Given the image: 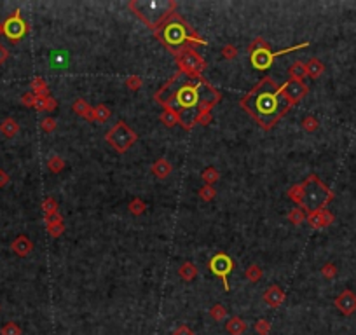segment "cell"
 <instances>
[{"label":"cell","instance_id":"cell-22","mask_svg":"<svg viewBox=\"0 0 356 335\" xmlns=\"http://www.w3.org/2000/svg\"><path fill=\"white\" fill-rule=\"evenodd\" d=\"M178 274H180V278L184 279V281H192V279L197 278L199 271H197V267L194 266L192 262H184L180 269H178Z\"/></svg>","mask_w":356,"mask_h":335},{"label":"cell","instance_id":"cell-8","mask_svg":"<svg viewBox=\"0 0 356 335\" xmlns=\"http://www.w3.org/2000/svg\"><path fill=\"white\" fill-rule=\"evenodd\" d=\"M209 269L215 276H219L224 283V290H229V283H227V276L234 269V262L229 255L225 253H219L215 255L211 260H209Z\"/></svg>","mask_w":356,"mask_h":335},{"label":"cell","instance_id":"cell-51","mask_svg":"<svg viewBox=\"0 0 356 335\" xmlns=\"http://www.w3.org/2000/svg\"><path fill=\"white\" fill-rule=\"evenodd\" d=\"M58 107V101L54 100V98H47V107H46V112H53L54 108Z\"/></svg>","mask_w":356,"mask_h":335},{"label":"cell","instance_id":"cell-27","mask_svg":"<svg viewBox=\"0 0 356 335\" xmlns=\"http://www.w3.org/2000/svg\"><path fill=\"white\" fill-rule=\"evenodd\" d=\"M306 218H307V215H306V210H304V208H295V210H292L290 215H288V220H290V224H294V226L304 224V220Z\"/></svg>","mask_w":356,"mask_h":335},{"label":"cell","instance_id":"cell-49","mask_svg":"<svg viewBox=\"0 0 356 335\" xmlns=\"http://www.w3.org/2000/svg\"><path fill=\"white\" fill-rule=\"evenodd\" d=\"M9 182H11V178H9V175H7V171L0 169V187H6Z\"/></svg>","mask_w":356,"mask_h":335},{"label":"cell","instance_id":"cell-45","mask_svg":"<svg viewBox=\"0 0 356 335\" xmlns=\"http://www.w3.org/2000/svg\"><path fill=\"white\" fill-rule=\"evenodd\" d=\"M209 121H211V114L209 112H199L196 117V122H199V124H209Z\"/></svg>","mask_w":356,"mask_h":335},{"label":"cell","instance_id":"cell-20","mask_svg":"<svg viewBox=\"0 0 356 335\" xmlns=\"http://www.w3.org/2000/svg\"><path fill=\"white\" fill-rule=\"evenodd\" d=\"M0 133L7 138H13L19 133V124L13 119V117H7V119H4L2 124H0Z\"/></svg>","mask_w":356,"mask_h":335},{"label":"cell","instance_id":"cell-28","mask_svg":"<svg viewBox=\"0 0 356 335\" xmlns=\"http://www.w3.org/2000/svg\"><path fill=\"white\" fill-rule=\"evenodd\" d=\"M244 276H246L248 281L257 283V281H259V279H262L264 273H262V269H260V267L257 266V264H252V266L248 267L246 271H244Z\"/></svg>","mask_w":356,"mask_h":335},{"label":"cell","instance_id":"cell-48","mask_svg":"<svg viewBox=\"0 0 356 335\" xmlns=\"http://www.w3.org/2000/svg\"><path fill=\"white\" fill-rule=\"evenodd\" d=\"M44 220H46V226H49V224L63 222V218H61V215H59V211H58V213H53V215H46Z\"/></svg>","mask_w":356,"mask_h":335},{"label":"cell","instance_id":"cell-14","mask_svg":"<svg viewBox=\"0 0 356 335\" xmlns=\"http://www.w3.org/2000/svg\"><path fill=\"white\" fill-rule=\"evenodd\" d=\"M284 299H287V295H284V291L279 288L278 285H272L269 286L266 290V293H264V302L269 306V307H279L284 304Z\"/></svg>","mask_w":356,"mask_h":335},{"label":"cell","instance_id":"cell-3","mask_svg":"<svg viewBox=\"0 0 356 335\" xmlns=\"http://www.w3.org/2000/svg\"><path fill=\"white\" fill-rule=\"evenodd\" d=\"M131 7L138 13V16L145 19L149 25H157L159 21L171 13L175 9V4L173 2H136L131 4Z\"/></svg>","mask_w":356,"mask_h":335},{"label":"cell","instance_id":"cell-25","mask_svg":"<svg viewBox=\"0 0 356 335\" xmlns=\"http://www.w3.org/2000/svg\"><path fill=\"white\" fill-rule=\"evenodd\" d=\"M288 76H290V79H294V81H302V79L307 76L306 65H304L302 61H295L294 65L288 68Z\"/></svg>","mask_w":356,"mask_h":335},{"label":"cell","instance_id":"cell-17","mask_svg":"<svg viewBox=\"0 0 356 335\" xmlns=\"http://www.w3.org/2000/svg\"><path fill=\"white\" fill-rule=\"evenodd\" d=\"M225 330H227L229 335H243L244 330H246V323H244L243 318L232 316V318H229L227 323H225Z\"/></svg>","mask_w":356,"mask_h":335},{"label":"cell","instance_id":"cell-19","mask_svg":"<svg viewBox=\"0 0 356 335\" xmlns=\"http://www.w3.org/2000/svg\"><path fill=\"white\" fill-rule=\"evenodd\" d=\"M74 112L77 114V116L88 119V121H94V108H91L84 100H81V98H79V100H75Z\"/></svg>","mask_w":356,"mask_h":335},{"label":"cell","instance_id":"cell-1","mask_svg":"<svg viewBox=\"0 0 356 335\" xmlns=\"http://www.w3.org/2000/svg\"><path fill=\"white\" fill-rule=\"evenodd\" d=\"M244 108L255 117L266 129L272 128L276 121L290 108V101L284 96L281 88L274 84L271 79H264L253 91L241 101Z\"/></svg>","mask_w":356,"mask_h":335},{"label":"cell","instance_id":"cell-52","mask_svg":"<svg viewBox=\"0 0 356 335\" xmlns=\"http://www.w3.org/2000/svg\"><path fill=\"white\" fill-rule=\"evenodd\" d=\"M2 33H4V25L0 23V35H2Z\"/></svg>","mask_w":356,"mask_h":335},{"label":"cell","instance_id":"cell-50","mask_svg":"<svg viewBox=\"0 0 356 335\" xmlns=\"http://www.w3.org/2000/svg\"><path fill=\"white\" fill-rule=\"evenodd\" d=\"M7 58H9V51H7L2 44H0V65H4Z\"/></svg>","mask_w":356,"mask_h":335},{"label":"cell","instance_id":"cell-44","mask_svg":"<svg viewBox=\"0 0 356 335\" xmlns=\"http://www.w3.org/2000/svg\"><path fill=\"white\" fill-rule=\"evenodd\" d=\"M35 98H37V96H35V94L31 93V91L30 93H25L21 96V103L25 105V107H33V105H35Z\"/></svg>","mask_w":356,"mask_h":335},{"label":"cell","instance_id":"cell-29","mask_svg":"<svg viewBox=\"0 0 356 335\" xmlns=\"http://www.w3.org/2000/svg\"><path fill=\"white\" fill-rule=\"evenodd\" d=\"M288 198H290L292 201H295L297 204H300V206H302V199H304V187H302V183L294 185V187L288 191Z\"/></svg>","mask_w":356,"mask_h":335},{"label":"cell","instance_id":"cell-5","mask_svg":"<svg viewBox=\"0 0 356 335\" xmlns=\"http://www.w3.org/2000/svg\"><path fill=\"white\" fill-rule=\"evenodd\" d=\"M189 33L187 30V25L184 21H180L178 18H173L168 25L164 26V37H163V42L169 46H180L184 42H189Z\"/></svg>","mask_w":356,"mask_h":335},{"label":"cell","instance_id":"cell-12","mask_svg":"<svg viewBox=\"0 0 356 335\" xmlns=\"http://www.w3.org/2000/svg\"><path fill=\"white\" fill-rule=\"evenodd\" d=\"M334 304L344 316H351L353 313H356V293L351 290H344L334 301Z\"/></svg>","mask_w":356,"mask_h":335},{"label":"cell","instance_id":"cell-31","mask_svg":"<svg viewBox=\"0 0 356 335\" xmlns=\"http://www.w3.org/2000/svg\"><path fill=\"white\" fill-rule=\"evenodd\" d=\"M145 210H147V204H145L140 198L133 199L131 203H129V211H131L133 215H141Z\"/></svg>","mask_w":356,"mask_h":335},{"label":"cell","instance_id":"cell-38","mask_svg":"<svg viewBox=\"0 0 356 335\" xmlns=\"http://www.w3.org/2000/svg\"><path fill=\"white\" fill-rule=\"evenodd\" d=\"M199 196H201V199H203V201H211L217 196V191L211 187V185H204V187L199 191Z\"/></svg>","mask_w":356,"mask_h":335},{"label":"cell","instance_id":"cell-40","mask_svg":"<svg viewBox=\"0 0 356 335\" xmlns=\"http://www.w3.org/2000/svg\"><path fill=\"white\" fill-rule=\"evenodd\" d=\"M322 274L325 276L327 279H334L335 276H337V267H335L334 264H325V266L322 267Z\"/></svg>","mask_w":356,"mask_h":335},{"label":"cell","instance_id":"cell-32","mask_svg":"<svg viewBox=\"0 0 356 335\" xmlns=\"http://www.w3.org/2000/svg\"><path fill=\"white\" fill-rule=\"evenodd\" d=\"M109 117H110L109 107H105V105H98V107L94 108V121L105 122V121H109Z\"/></svg>","mask_w":356,"mask_h":335},{"label":"cell","instance_id":"cell-9","mask_svg":"<svg viewBox=\"0 0 356 335\" xmlns=\"http://www.w3.org/2000/svg\"><path fill=\"white\" fill-rule=\"evenodd\" d=\"M26 31H28V26H26V23L21 19L19 11H16L11 18H7L6 21H4V33H6V37L9 39V41H19Z\"/></svg>","mask_w":356,"mask_h":335},{"label":"cell","instance_id":"cell-13","mask_svg":"<svg viewBox=\"0 0 356 335\" xmlns=\"http://www.w3.org/2000/svg\"><path fill=\"white\" fill-rule=\"evenodd\" d=\"M307 222L312 229H323V227H328L332 222H334V215L330 213L328 210H316V211H311L307 215Z\"/></svg>","mask_w":356,"mask_h":335},{"label":"cell","instance_id":"cell-30","mask_svg":"<svg viewBox=\"0 0 356 335\" xmlns=\"http://www.w3.org/2000/svg\"><path fill=\"white\" fill-rule=\"evenodd\" d=\"M209 316L215 321H224L225 318H227V309H225L222 304H215L209 309Z\"/></svg>","mask_w":356,"mask_h":335},{"label":"cell","instance_id":"cell-26","mask_svg":"<svg viewBox=\"0 0 356 335\" xmlns=\"http://www.w3.org/2000/svg\"><path fill=\"white\" fill-rule=\"evenodd\" d=\"M201 178H203V182L206 183V185H213L215 182H219L220 173L217 171V168L209 166V168H206V169H204V171H203V175H201Z\"/></svg>","mask_w":356,"mask_h":335},{"label":"cell","instance_id":"cell-16","mask_svg":"<svg viewBox=\"0 0 356 335\" xmlns=\"http://www.w3.org/2000/svg\"><path fill=\"white\" fill-rule=\"evenodd\" d=\"M70 63V56L66 51H54V53H51V58H49V65L53 66V68H58V70H63L66 68Z\"/></svg>","mask_w":356,"mask_h":335},{"label":"cell","instance_id":"cell-10","mask_svg":"<svg viewBox=\"0 0 356 335\" xmlns=\"http://www.w3.org/2000/svg\"><path fill=\"white\" fill-rule=\"evenodd\" d=\"M281 91L284 96L288 98L290 103H297V101H300L307 94V86L304 84L302 81H294V79H290V81L281 88Z\"/></svg>","mask_w":356,"mask_h":335},{"label":"cell","instance_id":"cell-43","mask_svg":"<svg viewBox=\"0 0 356 335\" xmlns=\"http://www.w3.org/2000/svg\"><path fill=\"white\" fill-rule=\"evenodd\" d=\"M41 126H42V129H44L46 133H51V131L56 129V121H54L53 117H46V119L41 122Z\"/></svg>","mask_w":356,"mask_h":335},{"label":"cell","instance_id":"cell-7","mask_svg":"<svg viewBox=\"0 0 356 335\" xmlns=\"http://www.w3.org/2000/svg\"><path fill=\"white\" fill-rule=\"evenodd\" d=\"M176 63L187 76H197L204 70V61L194 49H184L176 56Z\"/></svg>","mask_w":356,"mask_h":335},{"label":"cell","instance_id":"cell-53","mask_svg":"<svg viewBox=\"0 0 356 335\" xmlns=\"http://www.w3.org/2000/svg\"><path fill=\"white\" fill-rule=\"evenodd\" d=\"M0 309H2V307H0Z\"/></svg>","mask_w":356,"mask_h":335},{"label":"cell","instance_id":"cell-39","mask_svg":"<svg viewBox=\"0 0 356 335\" xmlns=\"http://www.w3.org/2000/svg\"><path fill=\"white\" fill-rule=\"evenodd\" d=\"M47 227V232H49V236H53V238H58L59 234H61L63 231H65V226H63V222H58V224H49Z\"/></svg>","mask_w":356,"mask_h":335},{"label":"cell","instance_id":"cell-35","mask_svg":"<svg viewBox=\"0 0 356 335\" xmlns=\"http://www.w3.org/2000/svg\"><path fill=\"white\" fill-rule=\"evenodd\" d=\"M0 333L2 335H21V328H19L14 321H9L0 328Z\"/></svg>","mask_w":356,"mask_h":335},{"label":"cell","instance_id":"cell-23","mask_svg":"<svg viewBox=\"0 0 356 335\" xmlns=\"http://www.w3.org/2000/svg\"><path fill=\"white\" fill-rule=\"evenodd\" d=\"M161 122H163L164 126H168V128H173V126H176L178 122H180V114L173 108H166L164 112L161 114Z\"/></svg>","mask_w":356,"mask_h":335},{"label":"cell","instance_id":"cell-41","mask_svg":"<svg viewBox=\"0 0 356 335\" xmlns=\"http://www.w3.org/2000/svg\"><path fill=\"white\" fill-rule=\"evenodd\" d=\"M126 84H128V88H129V89H133V91H136V89H140V88H141V84H144V81H141V77H138V76H131V77L126 79Z\"/></svg>","mask_w":356,"mask_h":335},{"label":"cell","instance_id":"cell-24","mask_svg":"<svg viewBox=\"0 0 356 335\" xmlns=\"http://www.w3.org/2000/svg\"><path fill=\"white\" fill-rule=\"evenodd\" d=\"M31 93L35 96H49V88H47L46 81L42 77H35L31 81Z\"/></svg>","mask_w":356,"mask_h":335},{"label":"cell","instance_id":"cell-15","mask_svg":"<svg viewBox=\"0 0 356 335\" xmlns=\"http://www.w3.org/2000/svg\"><path fill=\"white\" fill-rule=\"evenodd\" d=\"M11 250H13L18 257H26V255H30V251L33 250V243L30 241L28 236H18V238L11 243Z\"/></svg>","mask_w":356,"mask_h":335},{"label":"cell","instance_id":"cell-47","mask_svg":"<svg viewBox=\"0 0 356 335\" xmlns=\"http://www.w3.org/2000/svg\"><path fill=\"white\" fill-rule=\"evenodd\" d=\"M173 335H196V333H194L187 325H180L178 328L173 330Z\"/></svg>","mask_w":356,"mask_h":335},{"label":"cell","instance_id":"cell-37","mask_svg":"<svg viewBox=\"0 0 356 335\" xmlns=\"http://www.w3.org/2000/svg\"><path fill=\"white\" fill-rule=\"evenodd\" d=\"M255 332L259 335H269V332H271V323L267 320H259L255 323Z\"/></svg>","mask_w":356,"mask_h":335},{"label":"cell","instance_id":"cell-46","mask_svg":"<svg viewBox=\"0 0 356 335\" xmlns=\"http://www.w3.org/2000/svg\"><path fill=\"white\" fill-rule=\"evenodd\" d=\"M47 98H49V96H37V98H35L33 108H37V110H46V107H47Z\"/></svg>","mask_w":356,"mask_h":335},{"label":"cell","instance_id":"cell-33","mask_svg":"<svg viewBox=\"0 0 356 335\" xmlns=\"http://www.w3.org/2000/svg\"><path fill=\"white\" fill-rule=\"evenodd\" d=\"M47 168H49L53 173H59L63 168H65V161H63L59 156H53L49 159V163H47Z\"/></svg>","mask_w":356,"mask_h":335},{"label":"cell","instance_id":"cell-34","mask_svg":"<svg viewBox=\"0 0 356 335\" xmlns=\"http://www.w3.org/2000/svg\"><path fill=\"white\" fill-rule=\"evenodd\" d=\"M42 210H44L46 215H53V213H58V203L56 199L53 198H46L44 203H42Z\"/></svg>","mask_w":356,"mask_h":335},{"label":"cell","instance_id":"cell-36","mask_svg":"<svg viewBox=\"0 0 356 335\" xmlns=\"http://www.w3.org/2000/svg\"><path fill=\"white\" fill-rule=\"evenodd\" d=\"M318 126H319L318 121H316V117H312V116H307L306 119H302V129H304V131H307V133L316 131Z\"/></svg>","mask_w":356,"mask_h":335},{"label":"cell","instance_id":"cell-4","mask_svg":"<svg viewBox=\"0 0 356 335\" xmlns=\"http://www.w3.org/2000/svg\"><path fill=\"white\" fill-rule=\"evenodd\" d=\"M105 140L109 141L117 152L122 154L138 140V136L126 122H117V124L105 135Z\"/></svg>","mask_w":356,"mask_h":335},{"label":"cell","instance_id":"cell-21","mask_svg":"<svg viewBox=\"0 0 356 335\" xmlns=\"http://www.w3.org/2000/svg\"><path fill=\"white\" fill-rule=\"evenodd\" d=\"M323 72H325V65H323L318 58H311V60L306 63V73L311 79H318Z\"/></svg>","mask_w":356,"mask_h":335},{"label":"cell","instance_id":"cell-11","mask_svg":"<svg viewBox=\"0 0 356 335\" xmlns=\"http://www.w3.org/2000/svg\"><path fill=\"white\" fill-rule=\"evenodd\" d=\"M252 65L255 66L257 70H266L272 65L274 61V53L269 49V46L266 47H259V49L252 51Z\"/></svg>","mask_w":356,"mask_h":335},{"label":"cell","instance_id":"cell-6","mask_svg":"<svg viewBox=\"0 0 356 335\" xmlns=\"http://www.w3.org/2000/svg\"><path fill=\"white\" fill-rule=\"evenodd\" d=\"M201 94H199V86L185 84L175 93V103L182 112H189V110L196 108L199 105Z\"/></svg>","mask_w":356,"mask_h":335},{"label":"cell","instance_id":"cell-18","mask_svg":"<svg viewBox=\"0 0 356 335\" xmlns=\"http://www.w3.org/2000/svg\"><path fill=\"white\" fill-rule=\"evenodd\" d=\"M171 171H173L171 163H169L168 159H164V157L163 159H157L152 166V173L157 176V178H166V176L171 175Z\"/></svg>","mask_w":356,"mask_h":335},{"label":"cell","instance_id":"cell-42","mask_svg":"<svg viewBox=\"0 0 356 335\" xmlns=\"http://www.w3.org/2000/svg\"><path fill=\"white\" fill-rule=\"evenodd\" d=\"M222 56L225 58V60H234V58L237 56V49L232 44H227L222 49Z\"/></svg>","mask_w":356,"mask_h":335},{"label":"cell","instance_id":"cell-2","mask_svg":"<svg viewBox=\"0 0 356 335\" xmlns=\"http://www.w3.org/2000/svg\"><path fill=\"white\" fill-rule=\"evenodd\" d=\"M302 187H304L302 206H304V210L309 211V213L316 210H323V206L334 198L330 189L314 175H311L309 178L302 183Z\"/></svg>","mask_w":356,"mask_h":335}]
</instances>
